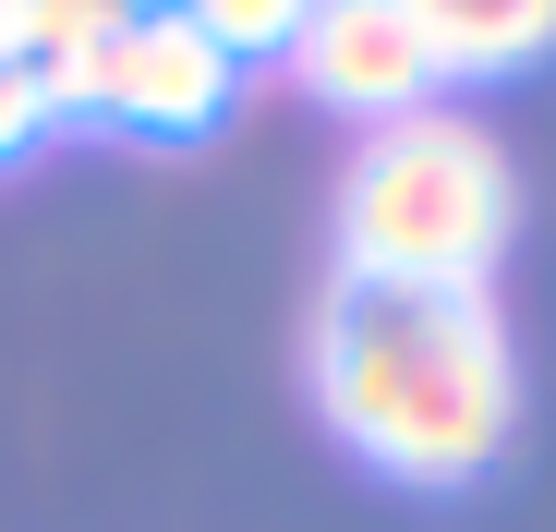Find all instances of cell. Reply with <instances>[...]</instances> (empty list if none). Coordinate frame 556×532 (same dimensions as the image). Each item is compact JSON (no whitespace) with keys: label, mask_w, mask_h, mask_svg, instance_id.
<instances>
[{"label":"cell","mask_w":556,"mask_h":532,"mask_svg":"<svg viewBox=\"0 0 556 532\" xmlns=\"http://www.w3.org/2000/svg\"><path fill=\"white\" fill-rule=\"evenodd\" d=\"M110 0H37V37H25V85H37V110L73 122V110H98V49H110Z\"/></svg>","instance_id":"6"},{"label":"cell","mask_w":556,"mask_h":532,"mask_svg":"<svg viewBox=\"0 0 556 532\" xmlns=\"http://www.w3.org/2000/svg\"><path fill=\"white\" fill-rule=\"evenodd\" d=\"M520 230L508 145L459 110L376 122L339 182V279L376 291H496V254Z\"/></svg>","instance_id":"2"},{"label":"cell","mask_w":556,"mask_h":532,"mask_svg":"<svg viewBox=\"0 0 556 532\" xmlns=\"http://www.w3.org/2000/svg\"><path fill=\"white\" fill-rule=\"evenodd\" d=\"M37 134H49V110H37V85H25V73H0V169H13V157H25Z\"/></svg>","instance_id":"8"},{"label":"cell","mask_w":556,"mask_h":532,"mask_svg":"<svg viewBox=\"0 0 556 532\" xmlns=\"http://www.w3.org/2000/svg\"><path fill=\"white\" fill-rule=\"evenodd\" d=\"M315 411L400 484H472L520 435V351L496 291L339 279L315 315Z\"/></svg>","instance_id":"1"},{"label":"cell","mask_w":556,"mask_h":532,"mask_svg":"<svg viewBox=\"0 0 556 532\" xmlns=\"http://www.w3.org/2000/svg\"><path fill=\"white\" fill-rule=\"evenodd\" d=\"M194 25H206V37L230 49V61H278V49H291V25H303V13H278V0H206Z\"/></svg>","instance_id":"7"},{"label":"cell","mask_w":556,"mask_h":532,"mask_svg":"<svg viewBox=\"0 0 556 532\" xmlns=\"http://www.w3.org/2000/svg\"><path fill=\"white\" fill-rule=\"evenodd\" d=\"M278 61H291L327 110H351L363 134H376V122H412V110H435L424 0H339V13H303Z\"/></svg>","instance_id":"3"},{"label":"cell","mask_w":556,"mask_h":532,"mask_svg":"<svg viewBox=\"0 0 556 532\" xmlns=\"http://www.w3.org/2000/svg\"><path fill=\"white\" fill-rule=\"evenodd\" d=\"M424 49L447 73H520L556 49V0H424Z\"/></svg>","instance_id":"5"},{"label":"cell","mask_w":556,"mask_h":532,"mask_svg":"<svg viewBox=\"0 0 556 532\" xmlns=\"http://www.w3.org/2000/svg\"><path fill=\"white\" fill-rule=\"evenodd\" d=\"M242 61L194 25V13H122L110 49H98V122L122 134H206L230 110Z\"/></svg>","instance_id":"4"}]
</instances>
